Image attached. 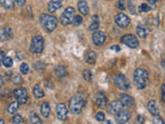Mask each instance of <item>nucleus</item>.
Here are the masks:
<instances>
[{"mask_svg":"<svg viewBox=\"0 0 165 124\" xmlns=\"http://www.w3.org/2000/svg\"><path fill=\"white\" fill-rule=\"evenodd\" d=\"M87 102L86 96L82 93H77V94L73 95L69 100V109H70V112L72 114H76L79 115L81 114L82 108L85 107Z\"/></svg>","mask_w":165,"mask_h":124,"instance_id":"1","label":"nucleus"},{"mask_svg":"<svg viewBox=\"0 0 165 124\" xmlns=\"http://www.w3.org/2000/svg\"><path fill=\"white\" fill-rule=\"evenodd\" d=\"M149 73L144 68H137L133 75V82L137 89H144L147 85Z\"/></svg>","mask_w":165,"mask_h":124,"instance_id":"2","label":"nucleus"},{"mask_svg":"<svg viewBox=\"0 0 165 124\" xmlns=\"http://www.w3.org/2000/svg\"><path fill=\"white\" fill-rule=\"evenodd\" d=\"M39 22H40L41 26L44 27L47 32H53L54 30L56 29L57 24H58V20H57L56 17L52 16V15H47V14L41 15L40 18H39Z\"/></svg>","mask_w":165,"mask_h":124,"instance_id":"3","label":"nucleus"},{"mask_svg":"<svg viewBox=\"0 0 165 124\" xmlns=\"http://www.w3.org/2000/svg\"><path fill=\"white\" fill-rule=\"evenodd\" d=\"M44 40L40 35H36L33 36L31 39V44H30V52L33 54H40L44 51Z\"/></svg>","mask_w":165,"mask_h":124,"instance_id":"4","label":"nucleus"},{"mask_svg":"<svg viewBox=\"0 0 165 124\" xmlns=\"http://www.w3.org/2000/svg\"><path fill=\"white\" fill-rule=\"evenodd\" d=\"M74 17H76V11H74L73 7L69 6L62 12L61 18H60V23L63 26H68L69 24L73 23Z\"/></svg>","mask_w":165,"mask_h":124,"instance_id":"5","label":"nucleus"},{"mask_svg":"<svg viewBox=\"0 0 165 124\" xmlns=\"http://www.w3.org/2000/svg\"><path fill=\"white\" fill-rule=\"evenodd\" d=\"M14 96L20 105H26L28 102V91L25 88H17L14 90Z\"/></svg>","mask_w":165,"mask_h":124,"instance_id":"6","label":"nucleus"},{"mask_svg":"<svg viewBox=\"0 0 165 124\" xmlns=\"http://www.w3.org/2000/svg\"><path fill=\"white\" fill-rule=\"evenodd\" d=\"M115 84L118 87V89L122 90V91H126L129 89L130 87V84L128 82V80L126 79L124 75L122 73H119L115 77Z\"/></svg>","mask_w":165,"mask_h":124,"instance_id":"7","label":"nucleus"},{"mask_svg":"<svg viewBox=\"0 0 165 124\" xmlns=\"http://www.w3.org/2000/svg\"><path fill=\"white\" fill-rule=\"evenodd\" d=\"M121 42H123L124 45H126L127 47L132 48V49H135L139 45L138 39H137L133 34H125L124 36H122Z\"/></svg>","mask_w":165,"mask_h":124,"instance_id":"8","label":"nucleus"},{"mask_svg":"<svg viewBox=\"0 0 165 124\" xmlns=\"http://www.w3.org/2000/svg\"><path fill=\"white\" fill-rule=\"evenodd\" d=\"M56 114L57 117H58L59 120L64 121L66 120L67 115H68V109L65 106V103L63 102H59L58 105L56 106Z\"/></svg>","mask_w":165,"mask_h":124,"instance_id":"9","label":"nucleus"},{"mask_svg":"<svg viewBox=\"0 0 165 124\" xmlns=\"http://www.w3.org/2000/svg\"><path fill=\"white\" fill-rule=\"evenodd\" d=\"M115 22H116V24L119 27L125 28V27H127L130 24V18L127 15L123 14V12H120L115 18Z\"/></svg>","mask_w":165,"mask_h":124,"instance_id":"10","label":"nucleus"},{"mask_svg":"<svg viewBox=\"0 0 165 124\" xmlns=\"http://www.w3.org/2000/svg\"><path fill=\"white\" fill-rule=\"evenodd\" d=\"M130 119V113L127 110H121L116 114V121L118 124H126Z\"/></svg>","mask_w":165,"mask_h":124,"instance_id":"11","label":"nucleus"},{"mask_svg":"<svg viewBox=\"0 0 165 124\" xmlns=\"http://www.w3.org/2000/svg\"><path fill=\"white\" fill-rule=\"evenodd\" d=\"M123 107L124 106L123 103L121 102V100H114L112 102L109 103L107 110H108V112L111 114H117L121 110H123Z\"/></svg>","mask_w":165,"mask_h":124,"instance_id":"12","label":"nucleus"},{"mask_svg":"<svg viewBox=\"0 0 165 124\" xmlns=\"http://www.w3.org/2000/svg\"><path fill=\"white\" fill-rule=\"evenodd\" d=\"M92 39H93V42L96 45H102L104 44V42H105L106 36L102 31H96L93 33Z\"/></svg>","mask_w":165,"mask_h":124,"instance_id":"13","label":"nucleus"},{"mask_svg":"<svg viewBox=\"0 0 165 124\" xmlns=\"http://www.w3.org/2000/svg\"><path fill=\"white\" fill-rule=\"evenodd\" d=\"M95 102H96V105L100 108L105 107L107 103V98H106V96L104 95V93H102V92L97 93L96 96H95Z\"/></svg>","mask_w":165,"mask_h":124,"instance_id":"14","label":"nucleus"},{"mask_svg":"<svg viewBox=\"0 0 165 124\" xmlns=\"http://www.w3.org/2000/svg\"><path fill=\"white\" fill-rule=\"evenodd\" d=\"M62 6V1L61 0H51L47 4V9L50 12H55L58 11L59 8H61Z\"/></svg>","mask_w":165,"mask_h":124,"instance_id":"15","label":"nucleus"},{"mask_svg":"<svg viewBox=\"0 0 165 124\" xmlns=\"http://www.w3.org/2000/svg\"><path fill=\"white\" fill-rule=\"evenodd\" d=\"M120 100H121V102L123 103L124 107H132L134 103L133 98H132L130 95L126 94V93L121 94V96H120Z\"/></svg>","mask_w":165,"mask_h":124,"instance_id":"16","label":"nucleus"},{"mask_svg":"<svg viewBox=\"0 0 165 124\" xmlns=\"http://www.w3.org/2000/svg\"><path fill=\"white\" fill-rule=\"evenodd\" d=\"M77 8H79V12H81L82 16H86V15L89 14V6L86 0H79L77 2Z\"/></svg>","mask_w":165,"mask_h":124,"instance_id":"17","label":"nucleus"},{"mask_svg":"<svg viewBox=\"0 0 165 124\" xmlns=\"http://www.w3.org/2000/svg\"><path fill=\"white\" fill-rule=\"evenodd\" d=\"M0 36H1V40H6L9 39L12 36V30L11 27L5 26L1 29V33H0Z\"/></svg>","mask_w":165,"mask_h":124,"instance_id":"18","label":"nucleus"},{"mask_svg":"<svg viewBox=\"0 0 165 124\" xmlns=\"http://www.w3.org/2000/svg\"><path fill=\"white\" fill-rule=\"evenodd\" d=\"M147 110L153 116H158L159 115V109L157 107V103L155 100H150L147 102Z\"/></svg>","mask_w":165,"mask_h":124,"instance_id":"19","label":"nucleus"},{"mask_svg":"<svg viewBox=\"0 0 165 124\" xmlns=\"http://www.w3.org/2000/svg\"><path fill=\"white\" fill-rule=\"evenodd\" d=\"M97 59V55L94 51H88L85 54V61L89 64H94L96 62Z\"/></svg>","mask_w":165,"mask_h":124,"instance_id":"20","label":"nucleus"},{"mask_svg":"<svg viewBox=\"0 0 165 124\" xmlns=\"http://www.w3.org/2000/svg\"><path fill=\"white\" fill-rule=\"evenodd\" d=\"M40 113L41 115L44 116V118H47L50 116V114H51V107H50V103L44 102V103L41 105L40 107Z\"/></svg>","mask_w":165,"mask_h":124,"instance_id":"21","label":"nucleus"},{"mask_svg":"<svg viewBox=\"0 0 165 124\" xmlns=\"http://www.w3.org/2000/svg\"><path fill=\"white\" fill-rule=\"evenodd\" d=\"M98 28H99V18L98 16L94 15V16L92 17V22H91V25L89 26V30L90 31L96 32Z\"/></svg>","mask_w":165,"mask_h":124,"instance_id":"22","label":"nucleus"},{"mask_svg":"<svg viewBox=\"0 0 165 124\" xmlns=\"http://www.w3.org/2000/svg\"><path fill=\"white\" fill-rule=\"evenodd\" d=\"M55 75L58 78H64L67 75L66 67L63 66V65H58V66L55 68Z\"/></svg>","mask_w":165,"mask_h":124,"instance_id":"23","label":"nucleus"},{"mask_svg":"<svg viewBox=\"0 0 165 124\" xmlns=\"http://www.w3.org/2000/svg\"><path fill=\"white\" fill-rule=\"evenodd\" d=\"M19 106H20V102H17V100H16V102H11V103H9V106L6 109L7 113H8V114H15L17 111L19 110Z\"/></svg>","mask_w":165,"mask_h":124,"instance_id":"24","label":"nucleus"},{"mask_svg":"<svg viewBox=\"0 0 165 124\" xmlns=\"http://www.w3.org/2000/svg\"><path fill=\"white\" fill-rule=\"evenodd\" d=\"M29 120L32 124H42L41 119L39 118V116L35 114L34 112H31L29 115Z\"/></svg>","mask_w":165,"mask_h":124,"instance_id":"25","label":"nucleus"},{"mask_svg":"<svg viewBox=\"0 0 165 124\" xmlns=\"http://www.w3.org/2000/svg\"><path fill=\"white\" fill-rule=\"evenodd\" d=\"M33 94L36 98H41L44 96V90L39 87V85H35L33 87Z\"/></svg>","mask_w":165,"mask_h":124,"instance_id":"26","label":"nucleus"},{"mask_svg":"<svg viewBox=\"0 0 165 124\" xmlns=\"http://www.w3.org/2000/svg\"><path fill=\"white\" fill-rule=\"evenodd\" d=\"M1 4L2 6L4 7L5 9H12L14 8V0H1Z\"/></svg>","mask_w":165,"mask_h":124,"instance_id":"27","label":"nucleus"},{"mask_svg":"<svg viewBox=\"0 0 165 124\" xmlns=\"http://www.w3.org/2000/svg\"><path fill=\"white\" fill-rule=\"evenodd\" d=\"M136 32H137V35H138L139 37H141V39H146L147 37V30L144 28L142 26H137L136 27Z\"/></svg>","mask_w":165,"mask_h":124,"instance_id":"28","label":"nucleus"},{"mask_svg":"<svg viewBox=\"0 0 165 124\" xmlns=\"http://www.w3.org/2000/svg\"><path fill=\"white\" fill-rule=\"evenodd\" d=\"M2 65H3L4 67H11L12 66V59L11 57H5L3 60H2Z\"/></svg>","mask_w":165,"mask_h":124,"instance_id":"29","label":"nucleus"},{"mask_svg":"<svg viewBox=\"0 0 165 124\" xmlns=\"http://www.w3.org/2000/svg\"><path fill=\"white\" fill-rule=\"evenodd\" d=\"M20 70H21V72L23 73V75H28L29 73V70H30V68H29V65L27 64V63H22L21 65H20Z\"/></svg>","mask_w":165,"mask_h":124,"instance_id":"30","label":"nucleus"},{"mask_svg":"<svg viewBox=\"0 0 165 124\" xmlns=\"http://www.w3.org/2000/svg\"><path fill=\"white\" fill-rule=\"evenodd\" d=\"M82 77H84V79L87 81V82H90V81L92 80V72H91V70H89V69H85L84 72H82Z\"/></svg>","mask_w":165,"mask_h":124,"instance_id":"31","label":"nucleus"},{"mask_svg":"<svg viewBox=\"0 0 165 124\" xmlns=\"http://www.w3.org/2000/svg\"><path fill=\"white\" fill-rule=\"evenodd\" d=\"M138 11H139V12H147L151 11V7H150L149 4H147V3H141L138 7Z\"/></svg>","mask_w":165,"mask_h":124,"instance_id":"32","label":"nucleus"},{"mask_svg":"<svg viewBox=\"0 0 165 124\" xmlns=\"http://www.w3.org/2000/svg\"><path fill=\"white\" fill-rule=\"evenodd\" d=\"M12 123L14 124H22L23 123V118H22V116L19 115V114L15 115L14 117H12Z\"/></svg>","mask_w":165,"mask_h":124,"instance_id":"33","label":"nucleus"},{"mask_svg":"<svg viewBox=\"0 0 165 124\" xmlns=\"http://www.w3.org/2000/svg\"><path fill=\"white\" fill-rule=\"evenodd\" d=\"M34 67H35V69L37 70V72H44V68H46V65H44V62L38 61V62H36V63H35Z\"/></svg>","mask_w":165,"mask_h":124,"instance_id":"34","label":"nucleus"},{"mask_svg":"<svg viewBox=\"0 0 165 124\" xmlns=\"http://www.w3.org/2000/svg\"><path fill=\"white\" fill-rule=\"evenodd\" d=\"M11 81H12V83L14 84H20V83L22 82V78H21V75H18V73H15L14 75L11 77Z\"/></svg>","mask_w":165,"mask_h":124,"instance_id":"35","label":"nucleus"},{"mask_svg":"<svg viewBox=\"0 0 165 124\" xmlns=\"http://www.w3.org/2000/svg\"><path fill=\"white\" fill-rule=\"evenodd\" d=\"M153 124H165L164 120L160 116H154L153 118Z\"/></svg>","mask_w":165,"mask_h":124,"instance_id":"36","label":"nucleus"},{"mask_svg":"<svg viewBox=\"0 0 165 124\" xmlns=\"http://www.w3.org/2000/svg\"><path fill=\"white\" fill-rule=\"evenodd\" d=\"M95 119H96L97 121H100V122H102V121L105 120V115H104L102 112H98L95 115Z\"/></svg>","mask_w":165,"mask_h":124,"instance_id":"37","label":"nucleus"},{"mask_svg":"<svg viewBox=\"0 0 165 124\" xmlns=\"http://www.w3.org/2000/svg\"><path fill=\"white\" fill-rule=\"evenodd\" d=\"M82 23V16H76L73 19V24L76 25V26H79V25H81Z\"/></svg>","mask_w":165,"mask_h":124,"instance_id":"38","label":"nucleus"},{"mask_svg":"<svg viewBox=\"0 0 165 124\" xmlns=\"http://www.w3.org/2000/svg\"><path fill=\"white\" fill-rule=\"evenodd\" d=\"M117 7H118L119 9H121V11H124L125 9V1L124 0H120V1H118V3H117Z\"/></svg>","mask_w":165,"mask_h":124,"instance_id":"39","label":"nucleus"},{"mask_svg":"<svg viewBox=\"0 0 165 124\" xmlns=\"http://www.w3.org/2000/svg\"><path fill=\"white\" fill-rule=\"evenodd\" d=\"M15 1H16V3L20 6H24L25 4H26V0H15Z\"/></svg>","mask_w":165,"mask_h":124,"instance_id":"40","label":"nucleus"},{"mask_svg":"<svg viewBox=\"0 0 165 124\" xmlns=\"http://www.w3.org/2000/svg\"><path fill=\"white\" fill-rule=\"evenodd\" d=\"M144 116H138L137 117V124H144Z\"/></svg>","mask_w":165,"mask_h":124,"instance_id":"41","label":"nucleus"},{"mask_svg":"<svg viewBox=\"0 0 165 124\" xmlns=\"http://www.w3.org/2000/svg\"><path fill=\"white\" fill-rule=\"evenodd\" d=\"M161 90H162V98H163V100L165 102V84L162 86Z\"/></svg>","mask_w":165,"mask_h":124,"instance_id":"42","label":"nucleus"},{"mask_svg":"<svg viewBox=\"0 0 165 124\" xmlns=\"http://www.w3.org/2000/svg\"><path fill=\"white\" fill-rule=\"evenodd\" d=\"M112 50H114V51H117V52H119L121 49H120V47H119V45H112Z\"/></svg>","mask_w":165,"mask_h":124,"instance_id":"43","label":"nucleus"},{"mask_svg":"<svg viewBox=\"0 0 165 124\" xmlns=\"http://www.w3.org/2000/svg\"><path fill=\"white\" fill-rule=\"evenodd\" d=\"M157 1H158V0H147V2H149V4H152V5H155V4L157 3Z\"/></svg>","mask_w":165,"mask_h":124,"instance_id":"44","label":"nucleus"},{"mask_svg":"<svg viewBox=\"0 0 165 124\" xmlns=\"http://www.w3.org/2000/svg\"><path fill=\"white\" fill-rule=\"evenodd\" d=\"M0 56H1V61H2V60H3L4 58H5V57H4V52L3 51L0 52Z\"/></svg>","mask_w":165,"mask_h":124,"instance_id":"45","label":"nucleus"},{"mask_svg":"<svg viewBox=\"0 0 165 124\" xmlns=\"http://www.w3.org/2000/svg\"><path fill=\"white\" fill-rule=\"evenodd\" d=\"M0 124H5V123H4V120H3V119H0Z\"/></svg>","mask_w":165,"mask_h":124,"instance_id":"46","label":"nucleus"},{"mask_svg":"<svg viewBox=\"0 0 165 124\" xmlns=\"http://www.w3.org/2000/svg\"><path fill=\"white\" fill-rule=\"evenodd\" d=\"M106 124H112V122L111 120H107V121H106Z\"/></svg>","mask_w":165,"mask_h":124,"instance_id":"47","label":"nucleus"}]
</instances>
